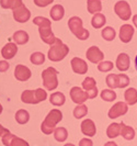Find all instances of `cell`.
I'll return each mask as SVG.
<instances>
[{"mask_svg": "<svg viewBox=\"0 0 137 146\" xmlns=\"http://www.w3.org/2000/svg\"><path fill=\"white\" fill-rule=\"evenodd\" d=\"M63 120V113L58 109H54L50 111V113L46 115L45 120L41 124V130L44 134L50 135L55 131V126Z\"/></svg>", "mask_w": 137, "mask_h": 146, "instance_id": "6da1fadb", "label": "cell"}, {"mask_svg": "<svg viewBox=\"0 0 137 146\" xmlns=\"http://www.w3.org/2000/svg\"><path fill=\"white\" fill-rule=\"evenodd\" d=\"M68 53H69V47L63 43L59 38H57L56 42L51 45L47 56L52 62H60L68 55Z\"/></svg>", "mask_w": 137, "mask_h": 146, "instance_id": "7a4b0ae2", "label": "cell"}, {"mask_svg": "<svg viewBox=\"0 0 137 146\" xmlns=\"http://www.w3.org/2000/svg\"><path fill=\"white\" fill-rule=\"evenodd\" d=\"M46 98H47V92L42 88H38L36 90H25L21 95L22 102L29 104H37L46 100Z\"/></svg>", "mask_w": 137, "mask_h": 146, "instance_id": "3957f363", "label": "cell"}, {"mask_svg": "<svg viewBox=\"0 0 137 146\" xmlns=\"http://www.w3.org/2000/svg\"><path fill=\"white\" fill-rule=\"evenodd\" d=\"M68 27H69V30L71 31L72 34L77 37L78 40L85 41L90 35L89 31L83 29V27H82V20L80 19L79 17H71L68 20Z\"/></svg>", "mask_w": 137, "mask_h": 146, "instance_id": "277c9868", "label": "cell"}, {"mask_svg": "<svg viewBox=\"0 0 137 146\" xmlns=\"http://www.w3.org/2000/svg\"><path fill=\"white\" fill-rule=\"evenodd\" d=\"M58 72L54 67H48L42 73V79H43V85L45 89L47 90H55L58 87V80H57Z\"/></svg>", "mask_w": 137, "mask_h": 146, "instance_id": "5b68a950", "label": "cell"}, {"mask_svg": "<svg viewBox=\"0 0 137 146\" xmlns=\"http://www.w3.org/2000/svg\"><path fill=\"white\" fill-rule=\"evenodd\" d=\"M114 12L120 19L123 21H127L130 19L132 15V9H130V3L125 0H120L114 5Z\"/></svg>", "mask_w": 137, "mask_h": 146, "instance_id": "8992f818", "label": "cell"}, {"mask_svg": "<svg viewBox=\"0 0 137 146\" xmlns=\"http://www.w3.org/2000/svg\"><path fill=\"white\" fill-rule=\"evenodd\" d=\"M1 139H2V143L5 146H30L25 139L15 136L13 134H11L10 132L5 134L1 137Z\"/></svg>", "mask_w": 137, "mask_h": 146, "instance_id": "52a82bcc", "label": "cell"}, {"mask_svg": "<svg viewBox=\"0 0 137 146\" xmlns=\"http://www.w3.org/2000/svg\"><path fill=\"white\" fill-rule=\"evenodd\" d=\"M128 111V106L126 102H116L115 104H113V107L109 110L108 115L110 119H116V117H120L121 115L126 114Z\"/></svg>", "mask_w": 137, "mask_h": 146, "instance_id": "ba28073f", "label": "cell"}, {"mask_svg": "<svg viewBox=\"0 0 137 146\" xmlns=\"http://www.w3.org/2000/svg\"><path fill=\"white\" fill-rule=\"evenodd\" d=\"M86 56L89 62L93 63V64H99L101 63L104 58V54L103 52L98 47V46H91L87 50Z\"/></svg>", "mask_w": 137, "mask_h": 146, "instance_id": "9c48e42d", "label": "cell"}, {"mask_svg": "<svg viewBox=\"0 0 137 146\" xmlns=\"http://www.w3.org/2000/svg\"><path fill=\"white\" fill-rule=\"evenodd\" d=\"M82 88L85 89L89 99H94L98 96V88L97 82L92 77H87L82 82Z\"/></svg>", "mask_w": 137, "mask_h": 146, "instance_id": "30bf717a", "label": "cell"}, {"mask_svg": "<svg viewBox=\"0 0 137 146\" xmlns=\"http://www.w3.org/2000/svg\"><path fill=\"white\" fill-rule=\"evenodd\" d=\"M70 98L76 104H83L89 99L86 91L79 87H72L70 89Z\"/></svg>", "mask_w": 137, "mask_h": 146, "instance_id": "8fae6325", "label": "cell"}, {"mask_svg": "<svg viewBox=\"0 0 137 146\" xmlns=\"http://www.w3.org/2000/svg\"><path fill=\"white\" fill-rule=\"evenodd\" d=\"M13 18L17 22L25 23L26 21H29V19L31 18V12L24 5H22L13 10Z\"/></svg>", "mask_w": 137, "mask_h": 146, "instance_id": "7c38bea8", "label": "cell"}, {"mask_svg": "<svg viewBox=\"0 0 137 146\" xmlns=\"http://www.w3.org/2000/svg\"><path fill=\"white\" fill-rule=\"evenodd\" d=\"M38 32H40V36L41 40L44 43L48 44V45H53L56 42L57 37L54 35V33L52 32L51 27H43V28H38Z\"/></svg>", "mask_w": 137, "mask_h": 146, "instance_id": "4fadbf2b", "label": "cell"}, {"mask_svg": "<svg viewBox=\"0 0 137 146\" xmlns=\"http://www.w3.org/2000/svg\"><path fill=\"white\" fill-rule=\"evenodd\" d=\"M134 27L130 24H123L122 27L120 28V40L123 43H130V40L133 38L134 35Z\"/></svg>", "mask_w": 137, "mask_h": 146, "instance_id": "5bb4252c", "label": "cell"}, {"mask_svg": "<svg viewBox=\"0 0 137 146\" xmlns=\"http://www.w3.org/2000/svg\"><path fill=\"white\" fill-rule=\"evenodd\" d=\"M32 76V73L29 67L24 65H17L15 69V77L19 81H26L29 80Z\"/></svg>", "mask_w": 137, "mask_h": 146, "instance_id": "9a60e30c", "label": "cell"}, {"mask_svg": "<svg viewBox=\"0 0 137 146\" xmlns=\"http://www.w3.org/2000/svg\"><path fill=\"white\" fill-rule=\"evenodd\" d=\"M70 64H71V68L73 70V73L83 75V74H86L88 72V65L82 58L73 57L71 59V62H70Z\"/></svg>", "mask_w": 137, "mask_h": 146, "instance_id": "2e32d148", "label": "cell"}, {"mask_svg": "<svg viewBox=\"0 0 137 146\" xmlns=\"http://www.w3.org/2000/svg\"><path fill=\"white\" fill-rule=\"evenodd\" d=\"M116 68L120 70V72H126L130 65V56L126 54V53H121L117 58H116Z\"/></svg>", "mask_w": 137, "mask_h": 146, "instance_id": "e0dca14e", "label": "cell"}, {"mask_svg": "<svg viewBox=\"0 0 137 146\" xmlns=\"http://www.w3.org/2000/svg\"><path fill=\"white\" fill-rule=\"evenodd\" d=\"M81 132L87 135V136H94L95 133H97V127H95V124L92 120L90 119H86L82 121L81 123Z\"/></svg>", "mask_w": 137, "mask_h": 146, "instance_id": "ac0fdd59", "label": "cell"}, {"mask_svg": "<svg viewBox=\"0 0 137 146\" xmlns=\"http://www.w3.org/2000/svg\"><path fill=\"white\" fill-rule=\"evenodd\" d=\"M18 53V46L15 43H7L1 50V55L5 59H11Z\"/></svg>", "mask_w": 137, "mask_h": 146, "instance_id": "d6986e66", "label": "cell"}, {"mask_svg": "<svg viewBox=\"0 0 137 146\" xmlns=\"http://www.w3.org/2000/svg\"><path fill=\"white\" fill-rule=\"evenodd\" d=\"M50 15H51V18L54 21H59L65 15V9H64V7L62 5H55L51 9Z\"/></svg>", "mask_w": 137, "mask_h": 146, "instance_id": "ffe728a7", "label": "cell"}, {"mask_svg": "<svg viewBox=\"0 0 137 146\" xmlns=\"http://www.w3.org/2000/svg\"><path fill=\"white\" fill-rule=\"evenodd\" d=\"M87 9L88 12L91 15H95L101 12L102 10V2L101 0H88L87 1Z\"/></svg>", "mask_w": 137, "mask_h": 146, "instance_id": "44dd1931", "label": "cell"}, {"mask_svg": "<svg viewBox=\"0 0 137 146\" xmlns=\"http://www.w3.org/2000/svg\"><path fill=\"white\" fill-rule=\"evenodd\" d=\"M107 23V19L103 13L99 12V13H95L93 15L92 19H91V25L93 27L94 29H101L104 27V24Z\"/></svg>", "mask_w": 137, "mask_h": 146, "instance_id": "7402d4cb", "label": "cell"}, {"mask_svg": "<svg viewBox=\"0 0 137 146\" xmlns=\"http://www.w3.org/2000/svg\"><path fill=\"white\" fill-rule=\"evenodd\" d=\"M13 41H15L17 44L19 45H24L29 42V34L25 32V31H22V30H19L13 33Z\"/></svg>", "mask_w": 137, "mask_h": 146, "instance_id": "603a6c76", "label": "cell"}, {"mask_svg": "<svg viewBox=\"0 0 137 146\" xmlns=\"http://www.w3.org/2000/svg\"><path fill=\"white\" fill-rule=\"evenodd\" d=\"M121 135L123 136V139H125L126 141H132L135 137V130L132 127V126H128L125 123H121Z\"/></svg>", "mask_w": 137, "mask_h": 146, "instance_id": "cb8c5ba5", "label": "cell"}, {"mask_svg": "<svg viewBox=\"0 0 137 146\" xmlns=\"http://www.w3.org/2000/svg\"><path fill=\"white\" fill-rule=\"evenodd\" d=\"M124 98H125V101L127 104L130 106H134L137 103V90L135 88H128L126 89L125 94H124Z\"/></svg>", "mask_w": 137, "mask_h": 146, "instance_id": "d4e9b609", "label": "cell"}, {"mask_svg": "<svg viewBox=\"0 0 137 146\" xmlns=\"http://www.w3.org/2000/svg\"><path fill=\"white\" fill-rule=\"evenodd\" d=\"M121 123H112L108 126L107 135L110 139H115L118 135H121Z\"/></svg>", "mask_w": 137, "mask_h": 146, "instance_id": "484cf974", "label": "cell"}, {"mask_svg": "<svg viewBox=\"0 0 137 146\" xmlns=\"http://www.w3.org/2000/svg\"><path fill=\"white\" fill-rule=\"evenodd\" d=\"M65 101H66V98H65V95L63 92H54L50 97V102L53 106H56V107L63 106L65 103Z\"/></svg>", "mask_w": 137, "mask_h": 146, "instance_id": "4316f807", "label": "cell"}, {"mask_svg": "<svg viewBox=\"0 0 137 146\" xmlns=\"http://www.w3.org/2000/svg\"><path fill=\"white\" fill-rule=\"evenodd\" d=\"M23 5L22 0H0V6L3 9H12L15 10Z\"/></svg>", "mask_w": 137, "mask_h": 146, "instance_id": "83f0119b", "label": "cell"}, {"mask_svg": "<svg viewBox=\"0 0 137 146\" xmlns=\"http://www.w3.org/2000/svg\"><path fill=\"white\" fill-rule=\"evenodd\" d=\"M30 120V114L26 110H19L17 111L15 113V121L19 123V124H25L28 123Z\"/></svg>", "mask_w": 137, "mask_h": 146, "instance_id": "f1b7e54d", "label": "cell"}, {"mask_svg": "<svg viewBox=\"0 0 137 146\" xmlns=\"http://www.w3.org/2000/svg\"><path fill=\"white\" fill-rule=\"evenodd\" d=\"M54 137L58 142H65L68 137V132L65 127H56L54 131Z\"/></svg>", "mask_w": 137, "mask_h": 146, "instance_id": "f546056e", "label": "cell"}, {"mask_svg": "<svg viewBox=\"0 0 137 146\" xmlns=\"http://www.w3.org/2000/svg\"><path fill=\"white\" fill-rule=\"evenodd\" d=\"M101 35L105 41H113V40L115 38L116 32L113 28H111V27H107V28H104V29L102 30Z\"/></svg>", "mask_w": 137, "mask_h": 146, "instance_id": "4dcf8cb0", "label": "cell"}, {"mask_svg": "<svg viewBox=\"0 0 137 146\" xmlns=\"http://www.w3.org/2000/svg\"><path fill=\"white\" fill-rule=\"evenodd\" d=\"M101 99L104 101H114L116 99V94L115 91H113V89H104L101 91Z\"/></svg>", "mask_w": 137, "mask_h": 146, "instance_id": "1f68e13d", "label": "cell"}, {"mask_svg": "<svg viewBox=\"0 0 137 146\" xmlns=\"http://www.w3.org/2000/svg\"><path fill=\"white\" fill-rule=\"evenodd\" d=\"M107 85L110 89H115V88H118V75H115V74H110L107 76Z\"/></svg>", "mask_w": 137, "mask_h": 146, "instance_id": "d6a6232c", "label": "cell"}, {"mask_svg": "<svg viewBox=\"0 0 137 146\" xmlns=\"http://www.w3.org/2000/svg\"><path fill=\"white\" fill-rule=\"evenodd\" d=\"M30 60L33 65H42L44 62H45V55L41 52H35L31 55Z\"/></svg>", "mask_w": 137, "mask_h": 146, "instance_id": "836d02e7", "label": "cell"}, {"mask_svg": "<svg viewBox=\"0 0 137 146\" xmlns=\"http://www.w3.org/2000/svg\"><path fill=\"white\" fill-rule=\"evenodd\" d=\"M88 113V108L85 104H77V107L73 109V117L76 119H81L86 117Z\"/></svg>", "mask_w": 137, "mask_h": 146, "instance_id": "e575fe53", "label": "cell"}, {"mask_svg": "<svg viewBox=\"0 0 137 146\" xmlns=\"http://www.w3.org/2000/svg\"><path fill=\"white\" fill-rule=\"evenodd\" d=\"M113 67H114V64L110 60H102L101 63L98 64V69L102 73H108L113 69Z\"/></svg>", "mask_w": 137, "mask_h": 146, "instance_id": "d590c367", "label": "cell"}, {"mask_svg": "<svg viewBox=\"0 0 137 146\" xmlns=\"http://www.w3.org/2000/svg\"><path fill=\"white\" fill-rule=\"evenodd\" d=\"M33 23L37 25L38 28H43V27H51V21L47 18L44 17H35L33 19Z\"/></svg>", "mask_w": 137, "mask_h": 146, "instance_id": "8d00e7d4", "label": "cell"}, {"mask_svg": "<svg viewBox=\"0 0 137 146\" xmlns=\"http://www.w3.org/2000/svg\"><path fill=\"white\" fill-rule=\"evenodd\" d=\"M130 85V78L125 74L118 75V88H125Z\"/></svg>", "mask_w": 137, "mask_h": 146, "instance_id": "74e56055", "label": "cell"}, {"mask_svg": "<svg viewBox=\"0 0 137 146\" xmlns=\"http://www.w3.org/2000/svg\"><path fill=\"white\" fill-rule=\"evenodd\" d=\"M54 0H34V3H35L37 7H47L48 5H51Z\"/></svg>", "mask_w": 137, "mask_h": 146, "instance_id": "f35d334b", "label": "cell"}, {"mask_svg": "<svg viewBox=\"0 0 137 146\" xmlns=\"http://www.w3.org/2000/svg\"><path fill=\"white\" fill-rule=\"evenodd\" d=\"M9 63L7 60H0V73H6L8 69H9Z\"/></svg>", "mask_w": 137, "mask_h": 146, "instance_id": "ab89813d", "label": "cell"}, {"mask_svg": "<svg viewBox=\"0 0 137 146\" xmlns=\"http://www.w3.org/2000/svg\"><path fill=\"white\" fill-rule=\"evenodd\" d=\"M79 146H93V142L90 139H80Z\"/></svg>", "mask_w": 137, "mask_h": 146, "instance_id": "60d3db41", "label": "cell"}, {"mask_svg": "<svg viewBox=\"0 0 137 146\" xmlns=\"http://www.w3.org/2000/svg\"><path fill=\"white\" fill-rule=\"evenodd\" d=\"M8 132H9V130H8V129L3 127L2 125L0 124V136H1V137H2V136H3L5 134H7Z\"/></svg>", "mask_w": 137, "mask_h": 146, "instance_id": "b9f144b4", "label": "cell"}, {"mask_svg": "<svg viewBox=\"0 0 137 146\" xmlns=\"http://www.w3.org/2000/svg\"><path fill=\"white\" fill-rule=\"evenodd\" d=\"M104 146H117V144H116L115 142H112V141H111V142L105 143V144H104Z\"/></svg>", "mask_w": 137, "mask_h": 146, "instance_id": "7bdbcfd3", "label": "cell"}, {"mask_svg": "<svg viewBox=\"0 0 137 146\" xmlns=\"http://www.w3.org/2000/svg\"><path fill=\"white\" fill-rule=\"evenodd\" d=\"M133 23H134V25L136 27V29H137V15H135L133 17Z\"/></svg>", "mask_w": 137, "mask_h": 146, "instance_id": "ee69618b", "label": "cell"}, {"mask_svg": "<svg viewBox=\"0 0 137 146\" xmlns=\"http://www.w3.org/2000/svg\"><path fill=\"white\" fill-rule=\"evenodd\" d=\"M135 67H136V69H137V55H136V57H135Z\"/></svg>", "mask_w": 137, "mask_h": 146, "instance_id": "f6af8a7d", "label": "cell"}, {"mask_svg": "<svg viewBox=\"0 0 137 146\" xmlns=\"http://www.w3.org/2000/svg\"><path fill=\"white\" fill-rule=\"evenodd\" d=\"M64 146H75L73 144H71V143H68V144H65Z\"/></svg>", "mask_w": 137, "mask_h": 146, "instance_id": "bcb514c9", "label": "cell"}, {"mask_svg": "<svg viewBox=\"0 0 137 146\" xmlns=\"http://www.w3.org/2000/svg\"><path fill=\"white\" fill-rule=\"evenodd\" d=\"M1 113H2V106L0 104V114H1Z\"/></svg>", "mask_w": 137, "mask_h": 146, "instance_id": "7dc6e473", "label": "cell"}]
</instances>
